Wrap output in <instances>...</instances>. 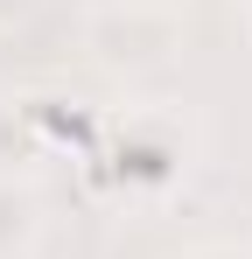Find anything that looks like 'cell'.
<instances>
[{"instance_id":"obj_1","label":"cell","mask_w":252,"mask_h":259,"mask_svg":"<svg viewBox=\"0 0 252 259\" xmlns=\"http://www.w3.org/2000/svg\"><path fill=\"white\" fill-rule=\"evenodd\" d=\"M196 133L175 105H133L98 133V182L119 210H161L189 189Z\"/></svg>"},{"instance_id":"obj_2","label":"cell","mask_w":252,"mask_h":259,"mask_svg":"<svg viewBox=\"0 0 252 259\" xmlns=\"http://www.w3.org/2000/svg\"><path fill=\"white\" fill-rule=\"evenodd\" d=\"M91 49L105 56V63H161L168 49H175V21L168 14H98V28H91Z\"/></svg>"},{"instance_id":"obj_3","label":"cell","mask_w":252,"mask_h":259,"mask_svg":"<svg viewBox=\"0 0 252 259\" xmlns=\"http://www.w3.org/2000/svg\"><path fill=\"white\" fill-rule=\"evenodd\" d=\"M35 245H42L35 182H0V259H35Z\"/></svg>"},{"instance_id":"obj_4","label":"cell","mask_w":252,"mask_h":259,"mask_svg":"<svg viewBox=\"0 0 252 259\" xmlns=\"http://www.w3.org/2000/svg\"><path fill=\"white\" fill-rule=\"evenodd\" d=\"M42 154V133H35V112L21 105V98H0V182H28Z\"/></svg>"},{"instance_id":"obj_5","label":"cell","mask_w":252,"mask_h":259,"mask_svg":"<svg viewBox=\"0 0 252 259\" xmlns=\"http://www.w3.org/2000/svg\"><path fill=\"white\" fill-rule=\"evenodd\" d=\"M189 259H252V245H238V238H217V245H196Z\"/></svg>"}]
</instances>
